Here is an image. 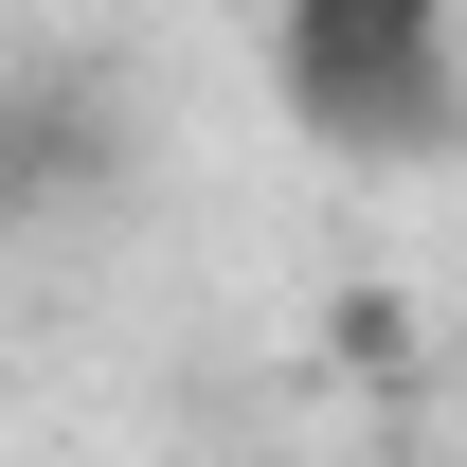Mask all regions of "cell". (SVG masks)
Here are the masks:
<instances>
[{
	"mask_svg": "<svg viewBox=\"0 0 467 467\" xmlns=\"http://www.w3.org/2000/svg\"><path fill=\"white\" fill-rule=\"evenodd\" d=\"M288 126L342 162H431L450 144V0H288L270 18Z\"/></svg>",
	"mask_w": 467,
	"mask_h": 467,
	"instance_id": "cell-1",
	"label": "cell"
}]
</instances>
